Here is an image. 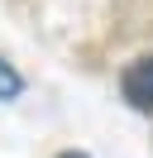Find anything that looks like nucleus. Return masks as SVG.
<instances>
[{
    "mask_svg": "<svg viewBox=\"0 0 153 158\" xmlns=\"http://www.w3.org/2000/svg\"><path fill=\"white\" fill-rule=\"evenodd\" d=\"M120 91H124V101L134 110H153V53L148 58H134L120 72Z\"/></svg>",
    "mask_w": 153,
    "mask_h": 158,
    "instance_id": "nucleus-1",
    "label": "nucleus"
},
{
    "mask_svg": "<svg viewBox=\"0 0 153 158\" xmlns=\"http://www.w3.org/2000/svg\"><path fill=\"white\" fill-rule=\"evenodd\" d=\"M19 91H24V81H19V72L10 67L5 58H0V101H14Z\"/></svg>",
    "mask_w": 153,
    "mask_h": 158,
    "instance_id": "nucleus-2",
    "label": "nucleus"
},
{
    "mask_svg": "<svg viewBox=\"0 0 153 158\" xmlns=\"http://www.w3.org/2000/svg\"><path fill=\"white\" fill-rule=\"evenodd\" d=\"M57 158H86V153H76V148H67V153H57Z\"/></svg>",
    "mask_w": 153,
    "mask_h": 158,
    "instance_id": "nucleus-3",
    "label": "nucleus"
}]
</instances>
